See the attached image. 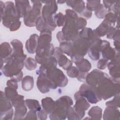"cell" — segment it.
<instances>
[{
  "mask_svg": "<svg viewBox=\"0 0 120 120\" xmlns=\"http://www.w3.org/2000/svg\"><path fill=\"white\" fill-rule=\"evenodd\" d=\"M95 88L101 98L107 100L120 93V78L110 77L106 74Z\"/></svg>",
  "mask_w": 120,
  "mask_h": 120,
  "instance_id": "1",
  "label": "cell"
},
{
  "mask_svg": "<svg viewBox=\"0 0 120 120\" xmlns=\"http://www.w3.org/2000/svg\"><path fill=\"white\" fill-rule=\"evenodd\" d=\"M65 22L62 29V32L67 41H72L78 36L79 30L78 29L76 21L78 18L76 13L73 10H66Z\"/></svg>",
  "mask_w": 120,
  "mask_h": 120,
  "instance_id": "2",
  "label": "cell"
},
{
  "mask_svg": "<svg viewBox=\"0 0 120 120\" xmlns=\"http://www.w3.org/2000/svg\"><path fill=\"white\" fill-rule=\"evenodd\" d=\"M56 108L54 112L49 114L51 120H65L67 117L68 108L73 105L72 98L68 96H63L56 101Z\"/></svg>",
  "mask_w": 120,
  "mask_h": 120,
  "instance_id": "3",
  "label": "cell"
},
{
  "mask_svg": "<svg viewBox=\"0 0 120 120\" xmlns=\"http://www.w3.org/2000/svg\"><path fill=\"white\" fill-rule=\"evenodd\" d=\"M41 2L45 4L42 8V16L46 22L48 29L51 31H53L57 26L53 19V16L58 10L57 2L55 0H46Z\"/></svg>",
  "mask_w": 120,
  "mask_h": 120,
  "instance_id": "4",
  "label": "cell"
},
{
  "mask_svg": "<svg viewBox=\"0 0 120 120\" xmlns=\"http://www.w3.org/2000/svg\"><path fill=\"white\" fill-rule=\"evenodd\" d=\"M5 4L3 14L0 16L1 21L4 26L9 29L13 24L20 21V17L15 6L12 1H7Z\"/></svg>",
  "mask_w": 120,
  "mask_h": 120,
  "instance_id": "5",
  "label": "cell"
},
{
  "mask_svg": "<svg viewBox=\"0 0 120 120\" xmlns=\"http://www.w3.org/2000/svg\"><path fill=\"white\" fill-rule=\"evenodd\" d=\"M6 64L1 69L3 75L10 78H13L19 74L24 65V61L15 59L11 57L5 62Z\"/></svg>",
  "mask_w": 120,
  "mask_h": 120,
  "instance_id": "6",
  "label": "cell"
},
{
  "mask_svg": "<svg viewBox=\"0 0 120 120\" xmlns=\"http://www.w3.org/2000/svg\"><path fill=\"white\" fill-rule=\"evenodd\" d=\"M45 75L49 79L51 89H56L58 87H64L68 83L67 77L61 70L57 68L51 70Z\"/></svg>",
  "mask_w": 120,
  "mask_h": 120,
  "instance_id": "7",
  "label": "cell"
},
{
  "mask_svg": "<svg viewBox=\"0 0 120 120\" xmlns=\"http://www.w3.org/2000/svg\"><path fill=\"white\" fill-rule=\"evenodd\" d=\"M73 54H77L84 56L92 44V42L89 38L80 35L78 36L72 41Z\"/></svg>",
  "mask_w": 120,
  "mask_h": 120,
  "instance_id": "8",
  "label": "cell"
},
{
  "mask_svg": "<svg viewBox=\"0 0 120 120\" xmlns=\"http://www.w3.org/2000/svg\"><path fill=\"white\" fill-rule=\"evenodd\" d=\"M33 6L31 9L24 17V24L30 27L35 26L36 22L38 18L41 16L42 3L41 1H31Z\"/></svg>",
  "mask_w": 120,
  "mask_h": 120,
  "instance_id": "9",
  "label": "cell"
},
{
  "mask_svg": "<svg viewBox=\"0 0 120 120\" xmlns=\"http://www.w3.org/2000/svg\"><path fill=\"white\" fill-rule=\"evenodd\" d=\"M78 91L81 97L86 98L87 101L91 104H96L102 99L96 88L87 83H82Z\"/></svg>",
  "mask_w": 120,
  "mask_h": 120,
  "instance_id": "10",
  "label": "cell"
},
{
  "mask_svg": "<svg viewBox=\"0 0 120 120\" xmlns=\"http://www.w3.org/2000/svg\"><path fill=\"white\" fill-rule=\"evenodd\" d=\"M11 102L13 107L15 108L14 119H23L27 112V108L24 100V96L18 94Z\"/></svg>",
  "mask_w": 120,
  "mask_h": 120,
  "instance_id": "11",
  "label": "cell"
},
{
  "mask_svg": "<svg viewBox=\"0 0 120 120\" xmlns=\"http://www.w3.org/2000/svg\"><path fill=\"white\" fill-rule=\"evenodd\" d=\"M52 38V31L50 30L45 29L40 32L36 55L42 53L50 47L51 44Z\"/></svg>",
  "mask_w": 120,
  "mask_h": 120,
  "instance_id": "12",
  "label": "cell"
},
{
  "mask_svg": "<svg viewBox=\"0 0 120 120\" xmlns=\"http://www.w3.org/2000/svg\"><path fill=\"white\" fill-rule=\"evenodd\" d=\"M74 98L76 102L73 107L81 120L85 115V111L89 109L90 105L85 98L81 96L78 91L75 93Z\"/></svg>",
  "mask_w": 120,
  "mask_h": 120,
  "instance_id": "13",
  "label": "cell"
},
{
  "mask_svg": "<svg viewBox=\"0 0 120 120\" xmlns=\"http://www.w3.org/2000/svg\"><path fill=\"white\" fill-rule=\"evenodd\" d=\"M10 44L12 46V53L10 57L25 61L27 55L23 53V45L21 41L15 39L11 41Z\"/></svg>",
  "mask_w": 120,
  "mask_h": 120,
  "instance_id": "14",
  "label": "cell"
},
{
  "mask_svg": "<svg viewBox=\"0 0 120 120\" xmlns=\"http://www.w3.org/2000/svg\"><path fill=\"white\" fill-rule=\"evenodd\" d=\"M105 73L97 69H93L87 75L85 82L89 85L96 87L102 79L105 77Z\"/></svg>",
  "mask_w": 120,
  "mask_h": 120,
  "instance_id": "15",
  "label": "cell"
},
{
  "mask_svg": "<svg viewBox=\"0 0 120 120\" xmlns=\"http://www.w3.org/2000/svg\"><path fill=\"white\" fill-rule=\"evenodd\" d=\"M100 52L102 53L103 58L109 60H112L116 55L118 52L115 48H112L110 43L107 40H102L100 47Z\"/></svg>",
  "mask_w": 120,
  "mask_h": 120,
  "instance_id": "16",
  "label": "cell"
},
{
  "mask_svg": "<svg viewBox=\"0 0 120 120\" xmlns=\"http://www.w3.org/2000/svg\"><path fill=\"white\" fill-rule=\"evenodd\" d=\"M108 69L111 77L120 78V52H118L115 58L108 63Z\"/></svg>",
  "mask_w": 120,
  "mask_h": 120,
  "instance_id": "17",
  "label": "cell"
},
{
  "mask_svg": "<svg viewBox=\"0 0 120 120\" xmlns=\"http://www.w3.org/2000/svg\"><path fill=\"white\" fill-rule=\"evenodd\" d=\"M57 60L54 56L50 57L44 63L41 65L37 71L36 73L38 75H46L51 70L57 68Z\"/></svg>",
  "mask_w": 120,
  "mask_h": 120,
  "instance_id": "18",
  "label": "cell"
},
{
  "mask_svg": "<svg viewBox=\"0 0 120 120\" xmlns=\"http://www.w3.org/2000/svg\"><path fill=\"white\" fill-rule=\"evenodd\" d=\"M37 86L38 90L42 93H45L50 91V82L46 75H38L37 80Z\"/></svg>",
  "mask_w": 120,
  "mask_h": 120,
  "instance_id": "19",
  "label": "cell"
},
{
  "mask_svg": "<svg viewBox=\"0 0 120 120\" xmlns=\"http://www.w3.org/2000/svg\"><path fill=\"white\" fill-rule=\"evenodd\" d=\"M15 6L20 18H24L32 8L29 0H15Z\"/></svg>",
  "mask_w": 120,
  "mask_h": 120,
  "instance_id": "20",
  "label": "cell"
},
{
  "mask_svg": "<svg viewBox=\"0 0 120 120\" xmlns=\"http://www.w3.org/2000/svg\"><path fill=\"white\" fill-rule=\"evenodd\" d=\"M102 42V40L99 38L94 42L90 46L88 52L89 57L92 60L96 61L99 59Z\"/></svg>",
  "mask_w": 120,
  "mask_h": 120,
  "instance_id": "21",
  "label": "cell"
},
{
  "mask_svg": "<svg viewBox=\"0 0 120 120\" xmlns=\"http://www.w3.org/2000/svg\"><path fill=\"white\" fill-rule=\"evenodd\" d=\"M38 38L39 36L37 34H33L26 41L25 48L29 53L34 54L36 52L38 46Z\"/></svg>",
  "mask_w": 120,
  "mask_h": 120,
  "instance_id": "22",
  "label": "cell"
},
{
  "mask_svg": "<svg viewBox=\"0 0 120 120\" xmlns=\"http://www.w3.org/2000/svg\"><path fill=\"white\" fill-rule=\"evenodd\" d=\"M120 112L118 108L107 106L104 111L103 119L105 120H120Z\"/></svg>",
  "mask_w": 120,
  "mask_h": 120,
  "instance_id": "23",
  "label": "cell"
},
{
  "mask_svg": "<svg viewBox=\"0 0 120 120\" xmlns=\"http://www.w3.org/2000/svg\"><path fill=\"white\" fill-rule=\"evenodd\" d=\"M13 106L11 101L6 97L5 92L0 91V113H3L9 111L12 109Z\"/></svg>",
  "mask_w": 120,
  "mask_h": 120,
  "instance_id": "24",
  "label": "cell"
},
{
  "mask_svg": "<svg viewBox=\"0 0 120 120\" xmlns=\"http://www.w3.org/2000/svg\"><path fill=\"white\" fill-rule=\"evenodd\" d=\"M43 109L47 114L52 113L56 108V102L50 97H46L41 100Z\"/></svg>",
  "mask_w": 120,
  "mask_h": 120,
  "instance_id": "25",
  "label": "cell"
},
{
  "mask_svg": "<svg viewBox=\"0 0 120 120\" xmlns=\"http://www.w3.org/2000/svg\"><path fill=\"white\" fill-rule=\"evenodd\" d=\"M0 59H2L5 63L11 56L12 53V49L8 42H4L0 44Z\"/></svg>",
  "mask_w": 120,
  "mask_h": 120,
  "instance_id": "26",
  "label": "cell"
},
{
  "mask_svg": "<svg viewBox=\"0 0 120 120\" xmlns=\"http://www.w3.org/2000/svg\"><path fill=\"white\" fill-rule=\"evenodd\" d=\"M66 2L68 6L71 7L74 11L79 14H81L85 8L83 0H68Z\"/></svg>",
  "mask_w": 120,
  "mask_h": 120,
  "instance_id": "27",
  "label": "cell"
},
{
  "mask_svg": "<svg viewBox=\"0 0 120 120\" xmlns=\"http://www.w3.org/2000/svg\"><path fill=\"white\" fill-rule=\"evenodd\" d=\"M34 79L32 76L26 75L22 80V88L26 91L31 90L34 86Z\"/></svg>",
  "mask_w": 120,
  "mask_h": 120,
  "instance_id": "28",
  "label": "cell"
},
{
  "mask_svg": "<svg viewBox=\"0 0 120 120\" xmlns=\"http://www.w3.org/2000/svg\"><path fill=\"white\" fill-rule=\"evenodd\" d=\"M56 59L59 66L65 70H67L69 68L72 66L73 62L63 54L60 55Z\"/></svg>",
  "mask_w": 120,
  "mask_h": 120,
  "instance_id": "29",
  "label": "cell"
},
{
  "mask_svg": "<svg viewBox=\"0 0 120 120\" xmlns=\"http://www.w3.org/2000/svg\"><path fill=\"white\" fill-rule=\"evenodd\" d=\"M88 114L91 119L100 120L102 116V109L99 106H94L90 109Z\"/></svg>",
  "mask_w": 120,
  "mask_h": 120,
  "instance_id": "30",
  "label": "cell"
},
{
  "mask_svg": "<svg viewBox=\"0 0 120 120\" xmlns=\"http://www.w3.org/2000/svg\"><path fill=\"white\" fill-rule=\"evenodd\" d=\"M103 20L109 26H115V23L119 19V15H117L111 12H108L104 17Z\"/></svg>",
  "mask_w": 120,
  "mask_h": 120,
  "instance_id": "31",
  "label": "cell"
},
{
  "mask_svg": "<svg viewBox=\"0 0 120 120\" xmlns=\"http://www.w3.org/2000/svg\"><path fill=\"white\" fill-rule=\"evenodd\" d=\"M76 67L80 72H88L91 68L90 62L86 59L83 58L80 62L75 64Z\"/></svg>",
  "mask_w": 120,
  "mask_h": 120,
  "instance_id": "32",
  "label": "cell"
},
{
  "mask_svg": "<svg viewBox=\"0 0 120 120\" xmlns=\"http://www.w3.org/2000/svg\"><path fill=\"white\" fill-rule=\"evenodd\" d=\"M25 104L28 108L36 112H38L41 109V107L38 100L33 99H27L25 100Z\"/></svg>",
  "mask_w": 120,
  "mask_h": 120,
  "instance_id": "33",
  "label": "cell"
},
{
  "mask_svg": "<svg viewBox=\"0 0 120 120\" xmlns=\"http://www.w3.org/2000/svg\"><path fill=\"white\" fill-rule=\"evenodd\" d=\"M63 53L71 56L73 54V47L72 42L70 41H65L60 43V47Z\"/></svg>",
  "mask_w": 120,
  "mask_h": 120,
  "instance_id": "34",
  "label": "cell"
},
{
  "mask_svg": "<svg viewBox=\"0 0 120 120\" xmlns=\"http://www.w3.org/2000/svg\"><path fill=\"white\" fill-rule=\"evenodd\" d=\"M109 26L104 21L102 22L95 30L98 35L100 38L106 35Z\"/></svg>",
  "mask_w": 120,
  "mask_h": 120,
  "instance_id": "35",
  "label": "cell"
},
{
  "mask_svg": "<svg viewBox=\"0 0 120 120\" xmlns=\"http://www.w3.org/2000/svg\"><path fill=\"white\" fill-rule=\"evenodd\" d=\"M24 66L29 70H33L37 67V62L35 59L31 57H28L24 61Z\"/></svg>",
  "mask_w": 120,
  "mask_h": 120,
  "instance_id": "36",
  "label": "cell"
},
{
  "mask_svg": "<svg viewBox=\"0 0 120 120\" xmlns=\"http://www.w3.org/2000/svg\"><path fill=\"white\" fill-rule=\"evenodd\" d=\"M35 26L37 30L40 32L44 30L48 29L47 23L42 16H39L37 19L36 22Z\"/></svg>",
  "mask_w": 120,
  "mask_h": 120,
  "instance_id": "37",
  "label": "cell"
},
{
  "mask_svg": "<svg viewBox=\"0 0 120 120\" xmlns=\"http://www.w3.org/2000/svg\"><path fill=\"white\" fill-rule=\"evenodd\" d=\"M53 19L58 27L63 26L65 22V16L62 13L59 12L53 16Z\"/></svg>",
  "mask_w": 120,
  "mask_h": 120,
  "instance_id": "38",
  "label": "cell"
},
{
  "mask_svg": "<svg viewBox=\"0 0 120 120\" xmlns=\"http://www.w3.org/2000/svg\"><path fill=\"white\" fill-rule=\"evenodd\" d=\"M107 13V9L104 7L103 4H100L98 8L95 11V15L99 19L104 18Z\"/></svg>",
  "mask_w": 120,
  "mask_h": 120,
  "instance_id": "39",
  "label": "cell"
},
{
  "mask_svg": "<svg viewBox=\"0 0 120 120\" xmlns=\"http://www.w3.org/2000/svg\"><path fill=\"white\" fill-rule=\"evenodd\" d=\"M5 94L6 97L10 101L15 98L18 95V92L16 90L7 87L5 88Z\"/></svg>",
  "mask_w": 120,
  "mask_h": 120,
  "instance_id": "40",
  "label": "cell"
},
{
  "mask_svg": "<svg viewBox=\"0 0 120 120\" xmlns=\"http://www.w3.org/2000/svg\"><path fill=\"white\" fill-rule=\"evenodd\" d=\"M106 106H110L115 108H119L120 107V93L114 96L113 98L105 103Z\"/></svg>",
  "mask_w": 120,
  "mask_h": 120,
  "instance_id": "41",
  "label": "cell"
},
{
  "mask_svg": "<svg viewBox=\"0 0 120 120\" xmlns=\"http://www.w3.org/2000/svg\"><path fill=\"white\" fill-rule=\"evenodd\" d=\"M100 0H87L86 8L90 11H95L100 5Z\"/></svg>",
  "mask_w": 120,
  "mask_h": 120,
  "instance_id": "42",
  "label": "cell"
},
{
  "mask_svg": "<svg viewBox=\"0 0 120 120\" xmlns=\"http://www.w3.org/2000/svg\"><path fill=\"white\" fill-rule=\"evenodd\" d=\"M67 118L68 120H80L78 115L72 106H70L68 109Z\"/></svg>",
  "mask_w": 120,
  "mask_h": 120,
  "instance_id": "43",
  "label": "cell"
},
{
  "mask_svg": "<svg viewBox=\"0 0 120 120\" xmlns=\"http://www.w3.org/2000/svg\"><path fill=\"white\" fill-rule=\"evenodd\" d=\"M79 70L78 68L75 66H71L67 70L68 75L71 78L77 77L79 75Z\"/></svg>",
  "mask_w": 120,
  "mask_h": 120,
  "instance_id": "44",
  "label": "cell"
},
{
  "mask_svg": "<svg viewBox=\"0 0 120 120\" xmlns=\"http://www.w3.org/2000/svg\"><path fill=\"white\" fill-rule=\"evenodd\" d=\"M14 114L13 109H11L9 111L3 112L0 113V118L1 120H12Z\"/></svg>",
  "mask_w": 120,
  "mask_h": 120,
  "instance_id": "45",
  "label": "cell"
},
{
  "mask_svg": "<svg viewBox=\"0 0 120 120\" xmlns=\"http://www.w3.org/2000/svg\"><path fill=\"white\" fill-rule=\"evenodd\" d=\"M119 30H120L119 29L117 28L116 27H115L114 26L109 27L106 33L107 38L109 39H112L114 35Z\"/></svg>",
  "mask_w": 120,
  "mask_h": 120,
  "instance_id": "46",
  "label": "cell"
},
{
  "mask_svg": "<svg viewBox=\"0 0 120 120\" xmlns=\"http://www.w3.org/2000/svg\"><path fill=\"white\" fill-rule=\"evenodd\" d=\"M120 1H115L114 3L111 7V8L108 10V12H111L117 15H119L120 13Z\"/></svg>",
  "mask_w": 120,
  "mask_h": 120,
  "instance_id": "47",
  "label": "cell"
},
{
  "mask_svg": "<svg viewBox=\"0 0 120 120\" xmlns=\"http://www.w3.org/2000/svg\"><path fill=\"white\" fill-rule=\"evenodd\" d=\"M76 24L78 29L80 31V30H82L87 25V21L85 18L79 17L76 21Z\"/></svg>",
  "mask_w": 120,
  "mask_h": 120,
  "instance_id": "48",
  "label": "cell"
},
{
  "mask_svg": "<svg viewBox=\"0 0 120 120\" xmlns=\"http://www.w3.org/2000/svg\"><path fill=\"white\" fill-rule=\"evenodd\" d=\"M109 60L103 58L99 60L97 63V67L98 69L103 70L106 68L107 66Z\"/></svg>",
  "mask_w": 120,
  "mask_h": 120,
  "instance_id": "49",
  "label": "cell"
},
{
  "mask_svg": "<svg viewBox=\"0 0 120 120\" xmlns=\"http://www.w3.org/2000/svg\"><path fill=\"white\" fill-rule=\"evenodd\" d=\"M37 112L30 110L28 113L26 114V116L23 119L25 120H37L38 119V115L36 112Z\"/></svg>",
  "mask_w": 120,
  "mask_h": 120,
  "instance_id": "50",
  "label": "cell"
},
{
  "mask_svg": "<svg viewBox=\"0 0 120 120\" xmlns=\"http://www.w3.org/2000/svg\"><path fill=\"white\" fill-rule=\"evenodd\" d=\"M7 86L10 88L17 90L18 88L17 82L14 79H10L7 82Z\"/></svg>",
  "mask_w": 120,
  "mask_h": 120,
  "instance_id": "51",
  "label": "cell"
},
{
  "mask_svg": "<svg viewBox=\"0 0 120 120\" xmlns=\"http://www.w3.org/2000/svg\"><path fill=\"white\" fill-rule=\"evenodd\" d=\"M80 15L85 19H89L92 16V11H90L86 8H85L84 10L80 14Z\"/></svg>",
  "mask_w": 120,
  "mask_h": 120,
  "instance_id": "52",
  "label": "cell"
},
{
  "mask_svg": "<svg viewBox=\"0 0 120 120\" xmlns=\"http://www.w3.org/2000/svg\"><path fill=\"white\" fill-rule=\"evenodd\" d=\"M47 113L43 109H41L40 111L38 112L37 115L39 120H46L47 118Z\"/></svg>",
  "mask_w": 120,
  "mask_h": 120,
  "instance_id": "53",
  "label": "cell"
},
{
  "mask_svg": "<svg viewBox=\"0 0 120 120\" xmlns=\"http://www.w3.org/2000/svg\"><path fill=\"white\" fill-rule=\"evenodd\" d=\"M88 74V72H83L79 71V75L76 78L79 81L84 82H85L86 78Z\"/></svg>",
  "mask_w": 120,
  "mask_h": 120,
  "instance_id": "54",
  "label": "cell"
},
{
  "mask_svg": "<svg viewBox=\"0 0 120 120\" xmlns=\"http://www.w3.org/2000/svg\"><path fill=\"white\" fill-rule=\"evenodd\" d=\"M115 1L114 0H103V5L104 7L107 9V11L108 9H109L112 6V5L114 3Z\"/></svg>",
  "mask_w": 120,
  "mask_h": 120,
  "instance_id": "55",
  "label": "cell"
},
{
  "mask_svg": "<svg viewBox=\"0 0 120 120\" xmlns=\"http://www.w3.org/2000/svg\"><path fill=\"white\" fill-rule=\"evenodd\" d=\"M56 37H57L58 40L60 42V43L61 42L67 41L62 31L58 32L57 33V35H56Z\"/></svg>",
  "mask_w": 120,
  "mask_h": 120,
  "instance_id": "56",
  "label": "cell"
},
{
  "mask_svg": "<svg viewBox=\"0 0 120 120\" xmlns=\"http://www.w3.org/2000/svg\"><path fill=\"white\" fill-rule=\"evenodd\" d=\"M114 45L115 46V49L117 52H120V40H114Z\"/></svg>",
  "mask_w": 120,
  "mask_h": 120,
  "instance_id": "57",
  "label": "cell"
},
{
  "mask_svg": "<svg viewBox=\"0 0 120 120\" xmlns=\"http://www.w3.org/2000/svg\"><path fill=\"white\" fill-rule=\"evenodd\" d=\"M57 3H59V4H63V3H65V2H66V1H63V0H58V1H56Z\"/></svg>",
  "mask_w": 120,
  "mask_h": 120,
  "instance_id": "58",
  "label": "cell"
}]
</instances>
